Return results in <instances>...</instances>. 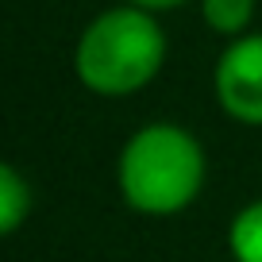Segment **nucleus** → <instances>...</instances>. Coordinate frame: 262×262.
<instances>
[{
	"label": "nucleus",
	"instance_id": "obj_3",
	"mask_svg": "<svg viewBox=\"0 0 262 262\" xmlns=\"http://www.w3.org/2000/svg\"><path fill=\"white\" fill-rule=\"evenodd\" d=\"M220 112L239 127H262V31H247L220 50L212 66Z\"/></svg>",
	"mask_w": 262,
	"mask_h": 262
},
{
	"label": "nucleus",
	"instance_id": "obj_7",
	"mask_svg": "<svg viewBox=\"0 0 262 262\" xmlns=\"http://www.w3.org/2000/svg\"><path fill=\"white\" fill-rule=\"evenodd\" d=\"M120 4L143 8V12H150V16H162V12H178V8H185L189 0H120Z\"/></svg>",
	"mask_w": 262,
	"mask_h": 262
},
{
	"label": "nucleus",
	"instance_id": "obj_2",
	"mask_svg": "<svg viewBox=\"0 0 262 262\" xmlns=\"http://www.w3.org/2000/svg\"><path fill=\"white\" fill-rule=\"evenodd\" d=\"M170 42L158 16L131 4L104 8L81 27L74 47V77L85 93L123 100L155 85L162 74Z\"/></svg>",
	"mask_w": 262,
	"mask_h": 262
},
{
	"label": "nucleus",
	"instance_id": "obj_5",
	"mask_svg": "<svg viewBox=\"0 0 262 262\" xmlns=\"http://www.w3.org/2000/svg\"><path fill=\"white\" fill-rule=\"evenodd\" d=\"M228 254L231 262H262V196L239 205L228 220Z\"/></svg>",
	"mask_w": 262,
	"mask_h": 262
},
{
	"label": "nucleus",
	"instance_id": "obj_4",
	"mask_svg": "<svg viewBox=\"0 0 262 262\" xmlns=\"http://www.w3.org/2000/svg\"><path fill=\"white\" fill-rule=\"evenodd\" d=\"M35 212V189L31 178L16 162L0 166V235H16Z\"/></svg>",
	"mask_w": 262,
	"mask_h": 262
},
{
	"label": "nucleus",
	"instance_id": "obj_6",
	"mask_svg": "<svg viewBox=\"0 0 262 262\" xmlns=\"http://www.w3.org/2000/svg\"><path fill=\"white\" fill-rule=\"evenodd\" d=\"M196 8L208 31L224 35L228 42L247 35L254 24V0H196Z\"/></svg>",
	"mask_w": 262,
	"mask_h": 262
},
{
	"label": "nucleus",
	"instance_id": "obj_1",
	"mask_svg": "<svg viewBox=\"0 0 262 262\" xmlns=\"http://www.w3.org/2000/svg\"><path fill=\"white\" fill-rule=\"evenodd\" d=\"M208 181L205 143L173 120L135 127L116 155V189L135 216L170 220L196 205Z\"/></svg>",
	"mask_w": 262,
	"mask_h": 262
}]
</instances>
